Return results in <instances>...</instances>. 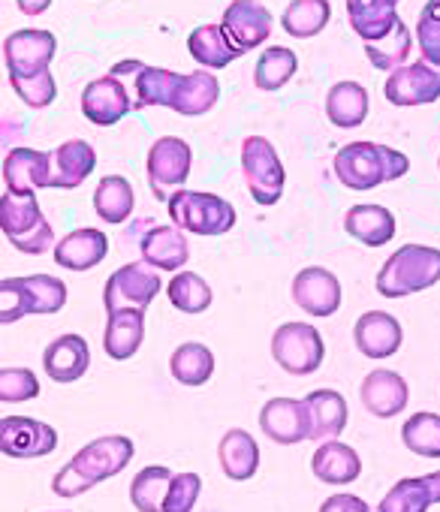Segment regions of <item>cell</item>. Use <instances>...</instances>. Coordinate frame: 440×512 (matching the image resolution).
Instances as JSON below:
<instances>
[{"mask_svg": "<svg viewBox=\"0 0 440 512\" xmlns=\"http://www.w3.org/2000/svg\"><path fill=\"white\" fill-rule=\"evenodd\" d=\"M160 287H163V281L154 266H148L145 260L127 263L109 275L106 290H103V308H106V314L130 311V308L148 311V305L157 299Z\"/></svg>", "mask_w": 440, "mask_h": 512, "instance_id": "cell-10", "label": "cell"}, {"mask_svg": "<svg viewBox=\"0 0 440 512\" xmlns=\"http://www.w3.org/2000/svg\"><path fill=\"white\" fill-rule=\"evenodd\" d=\"M16 7H19L25 16H43V13L52 7V0H16Z\"/></svg>", "mask_w": 440, "mask_h": 512, "instance_id": "cell-49", "label": "cell"}, {"mask_svg": "<svg viewBox=\"0 0 440 512\" xmlns=\"http://www.w3.org/2000/svg\"><path fill=\"white\" fill-rule=\"evenodd\" d=\"M172 476L175 473L169 467H160V464L142 467L133 476V482H130V503L139 512H163V503H166Z\"/></svg>", "mask_w": 440, "mask_h": 512, "instance_id": "cell-39", "label": "cell"}, {"mask_svg": "<svg viewBox=\"0 0 440 512\" xmlns=\"http://www.w3.org/2000/svg\"><path fill=\"white\" fill-rule=\"evenodd\" d=\"M410 172L407 154L380 142H347L335 154V175L347 190H374Z\"/></svg>", "mask_w": 440, "mask_h": 512, "instance_id": "cell-2", "label": "cell"}, {"mask_svg": "<svg viewBox=\"0 0 440 512\" xmlns=\"http://www.w3.org/2000/svg\"><path fill=\"white\" fill-rule=\"evenodd\" d=\"M181 85H184V73H172V70H166V67H151V64H145V67L133 76V91H136L133 106H136V109L163 106V109H172V112H175L178 97H181Z\"/></svg>", "mask_w": 440, "mask_h": 512, "instance_id": "cell-28", "label": "cell"}, {"mask_svg": "<svg viewBox=\"0 0 440 512\" xmlns=\"http://www.w3.org/2000/svg\"><path fill=\"white\" fill-rule=\"evenodd\" d=\"M329 19H332L329 0H290L281 16V28L293 40H311V37L323 34Z\"/></svg>", "mask_w": 440, "mask_h": 512, "instance_id": "cell-36", "label": "cell"}, {"mask_svg": "<svg viewBox=\"0 0 440 512\" xmlns=\"http://www.w3.org/2000/svg\"><path fill=\"white\" fill-rule=\"evenodd\" d=\"M199 494H202V476L199 473H175L169 482L163 512H193Z\"/></svg>", "mask_w": 440, "mask_h": 512, "instance_id": "cell-47", "label": "cell"}, {"mask_svg": "<svg viewBox=\"0 0 440 512\" xmlns=\"http://www.w3.org/2000/svg\"><path fill=\"white\" fill-rule=\"evenodd\" d=\"M217 100H220L217 76L211 70H193V73H184V85H181V97H178L175 112L184 118L205 115L217 106Z\"/></svg>", "mask_w": 440, "mask_h": 512, "instance_id": "cell-37", "label": "cell"}, {"mask_svg": "<svg viewBox=\"0 0 440 512\" xmlns=\"http://www.w3.org/2000/svg\"><path fill=\"white\" fill-rule=\"evenodd\" d=\"M293 302L308 317H332L341 308V281L323 266H308L293 278Z\"/></svg>", "mask_w": 440, "mask_h": 512, "instance_id": "cell-16", "label": "cell"}, {"mask_svg": "<svg viewBox=\"0 0 440 512\" xmlns=\"http://www.w3.org/2000/svg\"><path fill=\"white\" fill-rule=\"evenodd\" d=\"M0 229L19 253L28 256H40L55 247V229L46 220L37 193L4 190V196H0Z\"/></svg>", "mask_w": 440, "mask_h": 512, "instance_id": "cell-4", "label": "cell"}, {"mask_svg": "<svg viewBox=\"0 0 440 512\" xmlns=\"http://www.w3.org/2000/svg\"><path fill=\"white\" fill-rule=\"evenodd\" d=\"M142 260L148 266H154L157 272H184L187 260H190V244H187V235L178 229V226H154L142 235Z\"/></svg>", "mask_w": 440, "mask_h": 512, "instance_id": "cell-22", "label": "cell"}, {"mask_svg": "<svg viewBox=\"0 0 440 512\" xmlns=\"http://www.w3.org/2000/svg\"><path fill=\"white\" fill-rule=\"evenodd\" d=\"M61 512H67V509H61Z\"/></svg>", "mask_w": 440, "mask_h": 512, "instance_id": "cell-51", "label": "cell"}, {"mask_svg": "<svg viewBox=\"0 0 440 512\" xmlns=\"http://www.w3.org/2000/svg\"><path fill=\"white\" fill-rule=\"evenodd\" d=\"M166 211H169L172 226H178L181 232H193V235H224L239 220L236 208L224 196L190 190V187H181L178 193H172L166 202Z\"/></svg>", "mask_w": 440, "mask_h": 512, "instance_id": "cell-6", "label": "cell"}, {"mask_svg": "<svg viewBox=\"0 0 440 512\" xmlns=\"http://www.w3.org/2000/svg\"><path fill=\"white\" fill-rule=\"evenodd\" d=\"M260 428L278 446H296L302 440H311V419L305 401L296 398L266 401L260 410Z\"/></svg>", "mask_w": 440, "mask_h": 512, "instance_id": "cell-15", "label": "cell"}, {"mask_svg": "<svg viewBox=\"0 0 440 512\" xmlns=\"http://www.w3.org/2000/svg\"><path fill=\"white\" fill-rule=\"evenodd\" d=\"M40 395V380L31 368H4L0 371V401L22 404Z\"/></svg>", "mask_w": 440, "mask_h": 512, "instance_id": "cell-46", "label": "cell"}, {"mask_svg": "<svg viewBox=\"0 0 440 512\" xmlns=\"http://www.w3.org/2000/svg\"><path fill=\"white\" fill-rule=\"evenodd\" d=\"M217 458H220V467H224L227 479H233V482H248L260 470V446L245 428H230L224 437H220Z\"/></svg>", "mask_w": 440, "mask_h": 512, "instance_id": "cell-30", "label": "cell"}, {"mask_svg": "<svg viewBox=\"0 0 440 512\" xmlns=\"http://www.w3.org/2000/svg\"><path fill=\"white\" fill-rule=\"evenodd\" d=\"M67 305V284L52 275L4 278L0 281V323L10 326L34 314H58Z\"/></svg>", "mask_w": 440, "mask_h": 512, "instance_id": "cell-5", "label": "cell"}, {"mask_svg": "<svg viewBox=\"0 0 440 512\" xmlns=\"http://www.w3.org/2000/svg\"><path fill=\"white\" fill-rule=\"evenodd\" d=\"M52 151L37 148H10L4 157V184L13 193H37L52 187Z\"/></svg>", "mask_w": 440, "mask_h": 512, "instance_id": "cell-18", "label": "cell"}, {"mask_svg": "<svg viewBox=\"0 0 440 512\" xmlns=\"http://www.w3.org/2000/svg\"><path fill=\"white\" fill-rule=\"evenodd\" d=\"M344 232L365 247H383L395 238V214L383 205H353L344 214Z\"/></svg>", "mask_w": 440, "mask_h": 512, "instance_id": "cell-32", "label": "cell"}, {"mask_svg": "<svg viewBox=\"0 0 440 512\" xmlns=\"http://www.w3.org/2000/svg\"><path fill=\"white\" fill-rule=\"evenodd\" d=\"M220 25L242 52L260 49L272 37V13L260 0H230Z\"/></svg>", "mask_w": 440, "mask_h": 512, "instance_id": "cell-17", "label": "cell"}, {"mask_svg": "<svg viewBox=\"0 0 440 512\" xmlns=\"http://www.w3.org/2000/svg\"><path fill=\"white\" fill-rule=\"evenodd\" d=\"M401 440L413 455L440 458V416L437 413H413L401 425Z\"/></svg>", "mask_w": 440, "mask_h": 512, "instance_id": "cell-42", "label": "cell"}, {"mask_svg": "<svg viewBox=\"0 0 440 512\" xmlns=\"http://www.w3.org/2000/svg\"><path fill=\"white\" fill-rule=\"evenodd\" d=\"M10 85L28 109H49L58 97V82L52 70L31 76V79H10Z\"/></svg>", "mask_w": 440, "mask_h": 512, "instance_id": "cell-45", "label": "cell"}, {"mask_svg": "<svg viewBox=\"0 0 440 512\" xmlns=\"http://www.w3.org/2000/svg\"><path fill=\"white\" fill-rule=\"evenodd\" d=\"M299 70V58L287 46H269L254 67V85L260 91H281Z\"/></svg>", "mask_w": 440, "mask_h": 512, "instance_id": "cell-40", "label": "cell"}, {"mask_svg": "<svg viewBox=\"0 0 440 512\" xmlns=\"http://www.w3.org/2000/svg\"><path fill=\"white\" fill-rule=\"evenodd\" d=\"M383 97L401 109L437 103L440 100V70L431 67L428 61L404 64L389 73V79L383 85Z\"/></svg>", "mask_w": 440, "mask_h": 512, "instance_id": "cell-13", "label": "cell"}, {"mask_svg": "<svg viewBox=\"0 0 440 512\" xmlns=\"http://www.w3.org/2000/svg\"><path fill=\"white\" fill-rule=\"evenodd\" d=\"M166 296H169V305L181 314H205L214 299L208 281L196 272H178L166 284Z\"/></svg>", "mask_w": 440, "mask_h": 512, "instance_id": "cell-41", "label": "cell"}, {"mask_svg": "<svg viewBox=\"0 0 440 512\" xmlns=\"http://www.w3.org/2000/svg\"><path fill=\"white\" fill-rule=\"evenodd\" d=\"M52 163H55V169H52V187L76 190L97 169V151L85 139H70V142H64V145H58L52 151Z\"/></svg>", "mask_w": 440, "mask_h": 512, "instance_id": "cell-27", "label": "cell"}, {"mask_svg": "<svg viewBox=\"0 0 440 512\" xmlns=\"http://www.w3.org/2000/svg\"><path fill=\"white\" fill-rule=\"evenodd\" d=\"M368 91L359 82H338L326 94V118L341 130H356L368 118Z\"/></svg>", "mask_w": 440, "mask_h": 512, "instance_id": "cell-34", "label": "cell"}, {"mask_svg": "<svg viewBox=\"0 0 440 512\" xmlns=\"http://www.w3.org/2000/svg\"><path fill=\"white\" fill-rule=\"evenodd\" d=\"M407 380L398 374V371H389V368H377L371 371L362 386H359V398L365 404V410L377 419H392L398 416L404 407H407Z\"/></svg>", "mask_w": 440, "mask_h": 512, "instance_id": "cell-21", "label": "cell"}, {"mask_svg": "<svg viewBox=\"0 0 440 512\" xmlns=\"http://www.w3.org/2000/svg\"><path fill=\"white\" fill-rule=\"evenodd\" d=\"M308 407V419H311V440L323 443V440H335L344 428H347V401L341 392L335 389H314L305 398Z\"/></svg>", "mask_w": 440, "mask_h": 512, "instance_id": "cell-33", "label": "cell"}, {"mask_svg": "<svg viewBox=\"0 0 440 512\" xmlns=\"http://www.w3.org/2000/svg\"><path fill=\"white\" fill-rule=\"evenodd\" d=\"M410 49H413L410 28H407L404 22H398V25H395V31H392L386 40H380V43H368V46H365V55H368V61H371L377 70L392 73V70H398V67H404V64H407Z\"/></svg>", "mask_w": 440, "mask_h": 512, "instance_id": "cell-43", "label": "cell"}, {"mask_svg": "<svg viewBox=\"0 0 440 512\" xmlns=\"http://www.w3.org/2000/svg\"><path fill=\"white\" fill-rule=\"evenodd\" d=\"M440 281V247L401 244L377 272V293L383 299H407L431 290Z\"/></svg>", "mask_w": 440, "mask_h": 512, "instance_id": "cell-3", "label": "cell"}, {"mask_svg": "<svg viewBox=\"0 0 440 512\" xmlns=\"http://www.w3.org/2000/svg\"><path fill=\"white\" fill-rule=\"evenodd\" d=\"M130 112H136V106L130 103V91H127V85L118 76L106 73V76H100V79L85 85V91H82V115L91 124L115 127Z\"/></svg>", "mask_w": 440, "mask_h": 512, "instance_id": "cell-14", "label": "cell"}, {"mask_svg": "<svg viewBox=\"0 0 440 512\" xmlns=\"http://www.w3.org/2000/svg\"><path fill=\"white\" fill-rule=\"evenodd\" d=\"M311 470L326 485H350L362 473V458L353 446L338 440H323L311 458Z\"/></svg>", "mask_w": 440, "mask_h": 512, "instance_id": "cell-31", "label": "cell"}, {"mask_svg": "<svg viewBox=\"0 0 440 512\" xmlns=\"http://www.w3.org/2000/svg\"><path fill=\"white\" fill-rule=\"evenodd\" d=\"M58 449V431L31 416L0 419V452L7 458H46Z\"/></svg>", "mask_w": 440, "mask_h": 512, "instance_id": "cell-12", "label": "cell"}, {"mask_svg": "<svg viewBox=\"0 0 440 512\" xmlns=\"http://www.w3.org/2000/svg\"><path fill=\"white\" fill-rule=\"evenodd\" d=\"M91 365V347L82 335H61L43 353V368L55 383H76Z\"/></svg>", "mask_w": 440, "mask_h": 512, "instance_id": "cell-25", "label": "cell"}, {"mask_svg": "<svg viewBox=\"0 0 440 512\" xmlns=\"http://www.w3.org/2000/svg\"><path fill=\"white\" fill-rule=\"evenodd\" d=\"M398 4L401 0H347V19L353 34L368 46L386 40L398 19Z\"/></svg>", "mask_w": 440, "mask_h": 512, "instance_id": "cell-23", "label": "cell"}, {"mask_svg": "<svg viewBox=\"0 0 440 512\" xmlns=\"http://www.w3.org/2000/svg\"><path fill=\"white\" fill-rule=\"evenodd\" d=\"M106 253H109V235L94 226H85V229L67 232L55 244L52 260L67 272H91L106 260Z\"/></svg>", "mask_w": 440, "mask_h": 512, "instance_id": "cell-19", "label": "cell"}, {"mask_svg": "<svg viewBox=\"0 0 440 512\" xmlns=\"http://www.w3.org/2000/svg\"><path fill=\"white\" fill-rule=\"evenodd\" d=\"M55 52H58V40L52 31H43V28L13 31L4 40V64H7L10 79H31V76L52 70Z\"/></svg>", "mask_w": 440, "mask_h": 512, "instance_id": "cell-11", "label": "cell"}, {"mask_svg": "<svg viewBox=\"0 0 440 512\" xmlns=\"http://www.w3.org/2000/svg\"><path fill=\"white\" fill-rule=\"evenodd\" d=\"M190 166H193L190 145L178 136H160L148 148V163H145V175H148V187L154 199L169 202V196L187 184Z\"/></svg>", "mask_w": 440, "mask_h": 512, "instance_id": "cell-8", "label": "cell"}, {"mask_svg": "<svg viewBox=\"0 0 440 512\" xmlns=\"http://www.w3.org/2000/svg\"><path fill=\"white\" fill-rule=\"evenodd\" d=\"M187 52L202 70H227L236 64L245 52L227 37L224 25H199L187 37Z\"/></svg>", "mask_w": 440, "mask_h": 512, "instance_id": "cell-24", "label": "cell"}, {"mask_svg": "<svg viewBox=\"0 0 440 512\" xmlns=\"http://www.w3.org/2000/svg\"><path fill=\"white\" fill-rule=\"evenodd\" d=\"M431 503H440V470L416 479H398L377 503V512H428Z\"/></svg>", "mask_w": 440, "mask_h": 512, "instance_id": "cell-29", "label": "cell"}, {"mask_svg": "<svg viewBox=\"0 0 440 512\" xmlns=\"http://www.w3.org/2000/svg\"><path fill=\"white\" fill-rule=\"evenodd\" d=\"M136 455V446L124 434L97 437L88 446H82L52 479V491L58 497H82L94 485L118 476Z\"/></svg>", "mask_w": 440, "mask_h": 512, "instance_id": "cell-1", "label": "cell"}, {"mask_svg": "<svg viewBox=\"0 0 440 512\" xmlns=\"http://www.w3.org/2000/svg\"><path fill=\"white\" fill-rule=\"evenodd\" d=\"M169 371L181 386H205L214 374V353L199 341H187L172 353Z\"/></svg>", "mask_w": 440, "mask_h": 512, "instance_id": "cell-38", "label": "cell"}, {"mask_svg": "<svg viewBox=\"0 0 440 512\" xmlns=\"http://www.w3.org/2000/svg\"><path fill=\"white\" fill-rule=\"evenodd\" d=\"M320 512H371V506L356 494H332L323 500Z\"/></svg>", "mask_w": 440, "mask_h": 512, "instance_id": "cell-48", "label": "cell"}, {"mask_svg": "<svg viewBox=\"0 0 440 512\" xmlns=\"http://www.w3.org/2000/svg\"><path fill=\"white\" fill-rule=\"evenodd\" d=\"M136 205V193L133 184L124 175H106L100 178L97 190H94V211L103 223L109 226H121L130 220Z\"/></svg>", "mask_w": 440, "mask_h": 512, "instance_id": "cell-35", "label": "cell"}, {"mask_svg": "<svg viewBox=\"0 0 440 512\" xmlns=\"http://www.w3.org/2000/svg\"><path fill=\"white\" fill-rule=\"evenodd\" d=\"M437 169H440V160H437Z\"/></svg>", "mask_w": 440, "mask_h": 512, "instance_id": "cell-50", "label": "cell"}, {"mask_svg": "<svg viewBox=\"0 0 440 512\" xmlns=\"http://www.w3.org/2000/svg\"><path fill=\"white\" fill-rule=\"evenodd\" d=\"M416 40H419V55L431 67L440 70V0H428L416 22Z\"/></svg>", "mask_w": 440, "mask_h": 512, "instance_id": "cell-44", "label": "cell"}, {"mask_svg": "<svg viewBox=\"0 0 440 512\" xmlns=\"http://www.w3.org/2000/svg\"><path fill=\"white\" fill-rule=\"evenodd\" d=\"M353 341L356 350L368 359H389L398 353L401 341H404V329L401 323L386 314V311H368L356 320L353 326Z\"/></svg>", "mask_w": 440, "mask_h": 512, "instance_id": "cell-20", "label": "cell"}, {"mask_svg": "<svg viewBox=\"0 0 440 512\" xmlns=\"http://www.w3.org/2000/svg\"><path fill=\"white\" fill-rule=\"evenodd\" d=\"M145 341V311H112L106 314V332H103V350L115 362H127L139 353Z\"/></svg>", "mask_w": 440, "mask_h": 512, "instance_id": "cell-26", "label": "cell"}, {"mask_svg": "<svg viewBox=\"0 0 440 512\" xmlns=\"http://www.w3.org/2000/svg\"><path fill=\"white\" fill-rule=\"evenodd\" d=\"M272 356L287 374L308 377L323 365L326 344L320 329H314L311 323H284L272 335Z\"/></svg>", "mask_w": 440, "mask_h": 512, "instance_id": "cell-9", "label": "cell"}, {"mask_svg": "<svg viewBox=\"0 0 440 512\" xmlns=\"http://www.w3.org/2000/svg\"><path fill=\"white\" fill-rule=\"evenodd\" d=\"M242 172H245V184L254 196L257 205H275L284 196V184H287V172L281 163L278 148L263 139V136H248L242 142Z\"/></svg>", "mask_w": 440, "mask_h": 512, "instance_id": "cell-7", "label": "cell"}]
</instances>
